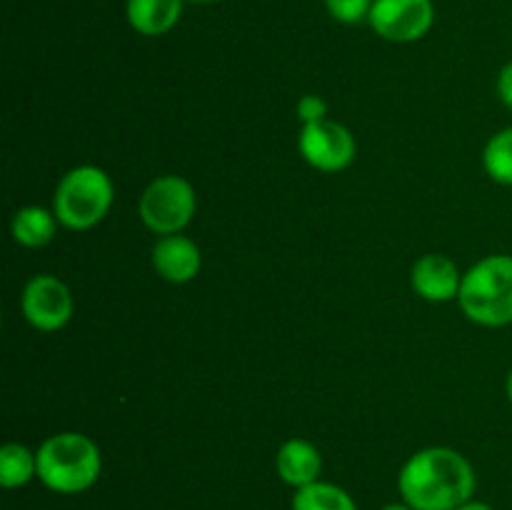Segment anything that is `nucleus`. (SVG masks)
<instances>
[{
    "label": "nucleus",
    "instance_id": "18",
    "mask_svg": "<svg viewBox=\"0 0 512 510\" xmlns=\"http://www.w3.org/2000/svg\"><path fill=\"white\" fill-rule=\"evenodd\" d=\"M328 115V103L318 95H303L298 103V118L303 120V125L318 123V120H325Z\"/></svg>",
    "mask_w": 512,
    "mask_h": 510
},
{
    "label": "nucleus",
    "instance_id": "15",
    "mask_svg": "<svg viewBox=\"0 0 512 510\" xmlns=\"http://www.w3.org/2000/svg\"><path fill=\"white\" fill-rule=\"evenodd\" d=\"M293 510H358V505L340 485L315 480L295 490Z\"/></svg>",
    "mask_w": 512,
    "mask_h": 510
},
{
    "label": "nucleus",
    "instance_id": "17",
    "mask_svg": "<svg viewBox=\"0 0 512 510\" xmlns=\"http://www.w3.org/2000/svg\"><path fill=\"white\" fill-rule=\"evenodd\" d=\"M373 3L375 0H325V8L338 23L355 25L360 20H368Z\"/></svg>",
    "mask_w": 512,
    "mask_h": 510
},
{
    "label": "nucleus",
    "instance_id": "10",
    "mask_svg": "<svg viewBox=\"0 0 512 510\" xmlns=\"http://www.w3.org/2000/svg\"><path fill=\"white\" fill-rule=\"evenodd\" d=\"M203 255L185 235H163L153 248V268L168 283H190L200 273Z\"/></svg>",
    "mask_w": 512,
    "mask_h": 510
},
{
    "label": "nucleus",
    "instance_id": "1",
    "mask_svg": "<svg viewBox=\"0 0 512 510\" xmlns=\"http://www.w3.org/2000/svg\"><path fill=\"white\" fill-rule=\"evenodd\" d=\"M398 488L413 510H455L473 498L475 470L458 450L425 448L403 465Z\"/></svg>",
    "mask_w": 512,
    "mask_h": 510
},
{
    "label": "nucleus",
    "instance_id": "11",
    "mask_svg": "<svg viewBox=\"0 0 512 510\" xmlns=\"http://www.w3.org/2000/svg\"><path fill=\"white\" fill-rule=\"evenodd\" d=\"M275 468H278L283 483L293 485L298 490L318 480L320 470H323V458H320V450L313 443L303 438H293L280 445Z\"/></svg>",
    "mask_w": 512,
    "mask_h": 510
},
{
    "label": "nucleus",
    "instance_id": "16",
    "mask_svg": "<svg viewBox=\"0 0 512 510\" xmlns=\"http://www.w3.org/2000/svg\"><path fill=\"white\" fill-rule=\"evenodd\" d=\"M485 173L500 185H512V128L500 130L483 150Z\"/></svg>",
    "mask_w": 512,
    "mask_h": 510
},
{
    "label": "nucleus",
    "instance_id": "14",
    "mask_svg": "<svg viewBox=\"0 0 512 510\" xmlns=\"http://www.w3.org/2000/svg\"><path fill=\"white\" fill-rule=\"evenodd\" d=\"M33 478H38V455L20 443H5L0 448V485L13 490Z\"/></svg>",
    "mask_w": 512,
    "mask_h": 510
},
{
    "label": "nucleus",
    "instance_id": "9",
    "mask_svg": "<svg viewBox=\"0 0 512 510\" xmlns=\"http://www.w3.org/2000/svg\"><path fill=\"white\" fill-rule=\"evenodd\" d=\"M410 283L420 298L430 300V303H448V300L458 298L463 275L448 255L428 253L415 260Z\"/></svg>",
    "mask_w": 512,
    "mask_h": 510
},
{
    "label": "nucleus",
    "instance_id": "22",
    "mask_svg": "<svg viewBox=\"0 0 512 510\" xmlns=\"http://www.w3.org/2000/svg\"><path fill=\"white\" fill-rule=\"evenodd\" d=\"M190 3H198V5H215V3H223V0H190Z\"/></svg>",
    "mask_w": 512,
    "mask_h": 510
},
{
    "label": "nucleus",
    "instance_id": "4",
    "mask_svg": "<svg viewBox=\"0 0 512 510\" xmlns=\"http://www.w3.org/2000/svg\"><path fill=\"white\" fill-rule=\"evenodd\" d=\"M113 205V183L95 165H78L60 178L53 198V213L70 230H90L108 215Z\"/></svg>",
    "mask_w": 512,
    "mask_h": 510
},
{
    "label": "nucleus",
    "instance_id": "3",
    "mask_svg": "<svg viewBox=\"0 0 512 510\" xmlns=\"http://www.w3.org/2000/svg\"><path fill=\"white\" fill-rule=\"evenodd\" d=\"M460 308L483 328L512 323V255H488L478 260L460 283Z\"/></svg>",
    "mask_w": 512,
    "mask_h": 510
},
{
    "label": "nucleus",
    "instance_id": "5",
    "mask_svg": "<svg viewBox=\"0 0 512 510\" xmlns=\"http://www.w3.org/2000/svg\"><path fill=\"white\" fill-rule=\"evenodd\" d=\"M195 190L180 175H160L140 195V220L158 235H175L193 220Z\"/></svg>",
    "mask_w": 512,
    "mask_h": 510
},
{
    "label": "nucleus",
    "instance_id": "20",
    "mask_svg": "<svg viewBox=\"0 0 512 510\" xmlns=\"http://www.w3.org/2000/svg\"><path fill=\"white\" fill-rule=\"evenodd\" d=\"M455 510H493V508H490L488 503H480V500H468V503L460 505V508Z\"/></svg>",
    "mask_w": 512,
    "mask_h": 510
},
{
    "label": "nucleus",
    "instance_id": "8",
    "mask_svg": "<svg viewBox=\"0 0 512 510\" xmlns=\"http://www.w3.org/2000/svg\"><path fill=\"white\" fill-rule=\"evenodd\" d=\"M20 308L33 328L53 333V330L68 325L70 315H73V295H70L68 285L55 275H35L25 285Z\"/></svg>",
    "mask_w": 512,
    "mask_h": 510
},
{
    "label": "nucleus",
    "instance_id": "12",
    "mask_svg": "<svg viewBox=\"0 0 512 510\" xmlns=\"http://www.w3.org/2000/svg\"><path fill=\"white\" fill-rule=\"evenodd\" d=\"M185 0H128L125 15L135 33L158 38L170 33L183 15Z\"/></svg>",
    "mask_w": 512,
    "mask_h": 510
},
{
    "label": "nucleus",
    "instance_id": "19",
    "mask_svg": "<svg viewBox=\"0 0 512 510\" xmlns=\"http://www.w3.org/2000/svg\"><path fill=\"white\" fill-rule=\"evenodd\" d=\"M498 98L503 100L505 108L512 110V60L498 75Z\"/></svg>",
    "mask_w": 512,
    "mask_h": 510
},
{
    "label": "nucleus",
    "instance_id": "7",
    "mask_svg": "<svg viewBox=\"0 0 512 510\" xmlns=\"http://www.w3.org/2000/svg\"><path fill=\"white\" fill-rule=\"evenodd\" d=\"M298 145L305 163L323 173L345 170L355 160V150H358L353 133L345 125L328 118L303 125Z\"/></svg>",
    "mask_w": 512,
    "mask_h": 510
},
{
    "label": "nucleus",
    "instance_id": "6",
    "mask_svg": "<svg viewBox=\"0 0 512 510\" xmlns=\"http://www.w3.org/2000/svg\"><path fill=\"white\" fill-rule=\"evenodd\" d=\"M433 0H375L368 23L388 43H415L433 28Z\"/></svg>",
    "mask_w": 512,
    "mask_h": 510
},
{
    "label": "nucleus",
    "instance_id": "13",
    "mask_svg": "<svg viewBox=\"0 0 512 510\" xmlns=\"http://www.w3.org/2000/svg\"><path fill=\"white\" fill-rule=\"evenodd\" d=\"M55 230H58V218L40 205L20 208L13 218L15 243L25 245V248H43L55 238Z\"/></svg>",
    "mask_w": 512,
    "mask_h": 510
},
{
    "label": "nucleus",
    "instance_id": "23",
    "mask_svg": "<svg viewBox=\"0 0 512 510\" xmlns=\"http://www.w3.org/2000/svg\"><path fill=\"white\" fill-rule=\"evenodd\" d=\"M505 388H508V398H510V403H512V370H510V375H508V385H505Z\"/></svg>",
    "mask_w": 512,
    "mask_h": 510
},
{
    "label": "nucleus",
    "instance_id": "21",
    "mask_svg": "<svg viewBox=\"0 0 512 510\" xmlns=\"http://www.w3.org/2000/svg\"><path fill=\"white\" fill-rule=\"evenodd\" d=\"M383 510H413V508H410L408 503H403V505H400V503H393V505H385Z\"/></svg>",
    "mask_w": 512,
    "mask_h": 510
},
{
    "label": "nucleus",
    "instance_id": "2",
    "mask_svg": "<svg viewBox=\"0 0 512 510\" xmlns=\"http://www.w3.org/2000/svg\"><path fill=\"white\" fill-rule=\"evenodd\" d=\"M38 478L48 490L75 495L93 488L100 478L103 458L95 440L83 433H55L38 448Z\"/></svg>",
    "mask_w": 512,
    "mask_h": 510
}]
</instances>
